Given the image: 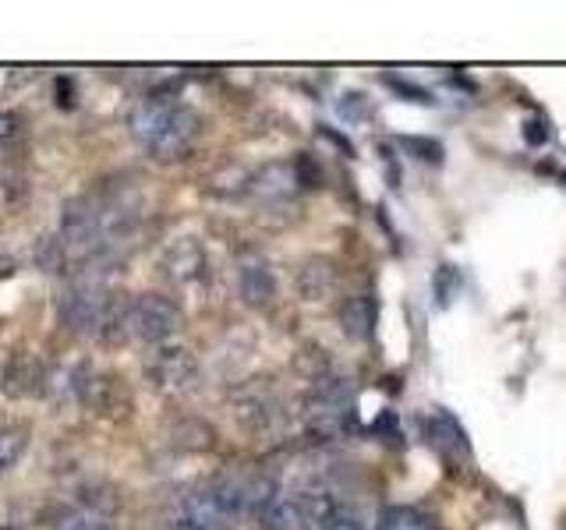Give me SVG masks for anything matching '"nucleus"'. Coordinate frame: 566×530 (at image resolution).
Here are the masks:
<instances>
[{"label": "nucleus", "mask_w": 566, "mask_h": 530, "mask_svg": "<svg viewBox=\"0 0 566 530\" xmlns=\"http://www.w3.org/2000/svg\"><path fill=\"white\" fill-rule=\"evenodd\" d=\"M128 124L135 142L160 163L184 159L199 138V114L167 96H149L146 103H138Z\"/></svg>", "instance_id": "f257e3e1"}, {"label": "nucleus", "mask_w": 566, "mask_h": 530, "mask_svg": "<svg viewBox=\"0 0 566 530\" xmlns=\"http://www.w3.org/2000/svg\"><path fill=\"white\" fill-rule=\"evenodd\" d=\"M337 513L333 499L326 492H298L287 499H276L273 506L262 513V527L266 530H322L329 516Z\"/></svg>", "instance_id": "f03ea898"}, {"label": "nucleus", "mask_w": 566, "mask_h": 530, "mask_svg": "<svg viewBox=\"0 0 566 530\" xmlns=\"http://www.w3.org/2000/svg\"><path fill=\"white\" fill-rule=\"evenodd\" d=\"M184 326V315L170 297L142 294L128 304V333L142 343H163Z\"/></svg>", "instance_id": "7ed1b4c3"}, {"label": "nucleus", "mask_w": 566, "mask_h": 530, "mask_svg": "<svg viewBox=\"0 0 566 530\" xmlns=\"http://www.w3.org/2000/svg\"><path fill=\"white\" fill-rule=\"evenodd\" d=\"M146 371H149V379H153L160 389H184L188 382L195 379L199 364H195V357L188 347H174V343H167V347L156 350L153 361L146 364Z\"/></svg>", "instance_id": "20e7f679"}, {"label": "nucleus", "mask_w": 566, "mask_h": 530, "mask_svg": "<svg viewBox=\"0 0 566 530\" xmlns=\"http://www.w3.org/2000/svg\"><path fill=\"white\" fill-rule=\"evenodd\" d=\"M163 269L174 283H202L209 276V255L195 237H181L163 251Z\"/></svg>", "instance_id": "39448f33"}, {"label": "nucleus", "mask_w": 566, "mask_h": 530, "mask_svg": "<svg viewBox=\"0 0 566 530\" xmlns=\"http://www.w3.org/2000/svg\"><path fill=\"white\" fill-rule=\"evenodd\" d=\"M298 188H301V177L294 163H266V167L252 174L248 195L262 198V202H287L291 195H298Z\"/></svg>", "instance_id": "423d86ee"}, {"label": "nucleus", "mask_w": 566, "mask_h": 530, "mask_svg": "<svg viewBox=\"0 0 566 530\" xmlns=\"http://www.w3.org/2000/svg\"><path fill=\"white\" fill-rule=\"evenodd\" d=\"M238 294L248 308H266L276 297V276L262 258H245L238 269Z\"/></svg>", "instance_id": "0eeeda50"}, {"label": "nucleus", "mask_w": 566, "mask_h": 530, "mask_svg": "<svg viewBox=\"0 0 566 530\" xmlns=\"http://www.w3.org/2000/svg\"><path fill=\"white\" fill-rule=\"evenodd\" d=\"M188 520L199 523L202 530H227L234 513L223 506V499L216 495V488H202V492L188 495Z\"/></svg>", "instance_id": "6e6552de"}, {"label": "nucleus", "mask_w": 566, "mask_h": 530, "mask_svg": "<svg viewBox=\"0 0 566 530\" xmlns=\"http://www.w3.org/2000/svg\"><path fill=\"white\" fill-rule=\"evenodd\" d=\"M294 283H298V294L305 301H326L329 290L337 287V269L326 258H308L294 276Z\"/></svg>", "instance_id": "1a4fd4ad"}, {"label": "nucleus", "mask_w": 566, "mask_h": 530, "mask_svg": "<svg viewBox=\"0 0 566 530\" xmlns=\"http://www.w3.org/2000/svg\"><path fill=\"white\" fill-rule=\"evenodd\" d=\"M340 329L351 340H368L375 329V301L368 294H354L340 304Z\"/></svg>", "instance_id": "9d476101"}, {"label": "nucleus", "mask_w": 566, "mask_h": 530, "mask_svg": "<svg viewBox=\"0 0 566 530\" xmlns=\"http://www.w3.org/2000/svg\"><path fill=\"white\" fill-rule=\"evenodd\" d=\"M276 502V477L269 474H252L241 477V513H266Z\"/></svg>", "instance_id": "9b49d317"}, {"label": "nucleus", "mask_w": 566, "mask_h": 530, "mask_svg": "<svg viewBox=\"0 0 566 530\" xmlns=\"http://www.w3.org/2000/svg\"><path fill=\"white\" fill-rule=\"evenodd\" d=\"M432 432H436L439 446H443L446 453H453V456H467V453H471L464 428H460V421L450 414V410H436V417H432Z\"/></svg>", "instance_id": "f8f14e48"}, {"label": "nucleus", "mask_w": 566, "mask_h": 530, "mask_svg": "<svg viewBox=\"0 0 566 530\" xmlns=\"http://www.w3.org/2000/svg\"><path fill=\"white\" fill-rule=\"evenodd\" d=\"M36 379H39V364H32L25 354H15L8 368H4V393H11V396L32 393V389H36Z\"/></svg>", "instance_id": "ddd939ff"}, {"label": "nucleus", "mask_w": 566, "mask_h": 530, "mask_svg": "<svg viewBox=\"0 0 566 530\" xmlns=\"http://www.w3.org/2000/svg\"><path fill=\"white\" fill-rule=\"evenodd\" d=\"M29 449V428L25 424H4L0 428V474L11 470Z\"/></svg>", "instance_id": "4468645a"}, {"label": "nucleus", "mask_w": 566, "mask_h": 530, "mask_svg": "<svg viewBox=\"0 0 566 530\" xmlns=\"http://www.w3.org/2000/svg\"><path fill=\"white\" fill-rule=\"evenodd\" d=\"M248 188H252V174L241 167H223L220 174L209 177V191H216V195H223V198L248 195Z\"/></svg>", "instance_id": "2eb2a0df"}, {"label": "nucleus", "mask_w": 566, "mask_h": 530, "mask_svg": "<svg viewBox=\"0 0 566 530\" xmlns=\"http://www.w3.org/2000/svg\"><path fill=\"white\" fill-rule=\"evenodd\" d=\"M174 442L181 449H209L213 446V428L202 421H181L174 432Z\"/></svg>", "instance_id": "dca6fc26"}, {"label": "nucleus", "mask_w": 566, "mask_h": 530, "mask_svg": "<svg viewBox=\"0 0 566 530\" xmlns=\"http://www.w3.org/2000/svg\"><path fill=\"white\" fill-rule=\"evenodd\" d=\"M337 110H340V117H344V121H351V124L368 121V117H372V103H368L365 92H344V96H340V103H337Z\"/></svg>", "instance_id": "f3484780"}, {"label": "nucleus", "mask_w": 566, "mask_h": 530, "mask_svg": "<svg viewBox=\"0 0 566 530\" xmlns=\"http://www.w3.org/2000/svg\"><path fill=\"white\" fill-rule=\"evenodd\" d=\"M404 149L414 152L418 159H425V163H439L443 159V145L436 138H404Z\"/></svg>", "instance_id": "a211bd4d"}, {"label": "nucleus", "mask_w": 566, "mask_h": 530, "mask_svg": "<svg viewBox=\"0 0 566 530\" xmlns=\"http://www.w3.org/2000/svg\"><path fill=\"white\" fill-rule=\"evenodd\" d=\"M383 82L390 85V89H397L404 99H411V103H421V106H429V103H432L429 92L418 89V85H411V82H404V78H397V75H383Z\"/></svg>", "instance_id": "6ab92c4d"}, {"label": "nucleus", "mask_w": 566, "mask_h": 530, "mask_svg": "<svg viewBox=\"0 0 566 530\" xmlns=\"http://www.w3.org/2000/svg\"><path fill=\"white\" fill-rule=\"evenodd\" d=\"M453 287H457V269H453V265H439V276H436V297H439V304H450Z\"/></svg>", "instance_id": "aec40b11"}, {"label": "nucleus", "mask_w": 566, "mask_h": 530, "mask_svg": "<svg viewBox=\"0 0 566 530\" xmlns=\"http://www.w3.org/2000/svg\"><path fill=\"white\" fill-rule=\"evenodd\" d=\"M524 142H528V145H545V142H549V131H545L542 117H535V121L524 124Z\"/></svg>", "instance_id": "412c9836"}, {"label": "nucleus", "mask_w": 566, "mask_h": 530, "mask_svg": "<svg viewBox=\"0 0 566 530\" xmlns=\"http://www.w3.org/2000/svg\"><path fill=\"white\" fill-rule=\"evenodd\" d=\"M322 530H365V527H361V520L354 513H333Z\"/></svg>", "instance_id": "4be33fe9"}, {"label": "nucleus", "mask_w": 566, "mask_h": 530, "mask_svg": "<svg viewBox=\"0 0 566 530\" xmlns=\"http://www.w3.org/2000/svg\"><path fill=\"white\" fill-rule=\"evenodd\" d=\"M92 523H96V520H89V516L68 513V516H61V520H57L54 530H92Z\"/></svg>", "instance_id": "5701e85b"}, {"label": "nucleus", "mask_w": 566, "mask_h": 530, "mask_svg": "<svg viewBox=\"0 0 566 530\" xmlns=\"http://www.w3.org/2000/svg\"><path fill=\"white\" fill-rule=\"evenodd\" d=\"M15 131H18V117L11 114V110H0V145L11 142V138H15Z\"/></svg>", "instance_id": "b1692460"}, {"label": "nucleus", "mask_w": 566, "mask_h": 530, "mask_svg": "<svg viewBox=\"0 0 566 530\" xmlns=\"http://www.w3.org/2000/svg\"><path fill=\"white\" fill-rule=\"evenodd\" d=\"M11 273H15V262L8 255H0V280H8Z\"/></svg>", "instance_id": "393cba45"}, {"label": "nucleus", "mask_w": 566, "mask_h": 530, "mask_svg": "<svg viewBox=\"0 0 566 530\" xmlns=\"http://www.w3.org/2000/svg\"><path fill=\"white\" fill-rule=\"evenodd\" d=\"M174 530H202L199 523H192V520H181V523H174Z\"/></svg>", "instance_id": "a878e982"}, {"label": "nucleus", "mask_w": 566, "mask_h": 530, "mask_svg": "<svg viewBox=\"0 0 566 530\" xmlns=\"http://www.w3.org/2000/svg\"><path fill=\"white\" fill-rule=\"evenodd\" d=\"M0 530H15V527H0Z\"/></svg>", "instance_id": "bb28decb"}]
</instances>
